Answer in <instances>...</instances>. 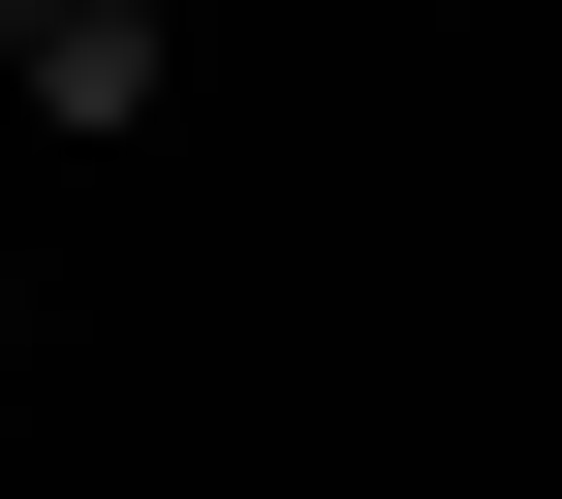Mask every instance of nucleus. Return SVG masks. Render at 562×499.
Returning <instances> with one entry per match:
<instances>
[{
    "label": "nucleus",
    "instance_id": "nucleus-1",
    "mask_svg": "<svg viewBox=\"0 0 562 499\" xmlns=\"http://www.w3.org/2000/svg\"><path fill=\"white\" fill-rule=\"evenodd\" d=\"M157 32H188V0H63V32H32V94H63V125H157Z\"/></svg>",
    "mask_w": 562,
    "mask_h": 499
},
{
    "label": "nucleus",
    "instance_id": "nucleus-2",
    "mask_svg": "<svg viewBox=\"0 0 562 499\" xmlns=\"http://www.w3.org/2000/svg\"><path fill=\"white\" fill-rule=\"evenodd\" d=\"M32 32H63V0H0V63H32Z\"/></svg>",
    "mask_w": 562,
    "mask_h": 499
}]
</instances>
